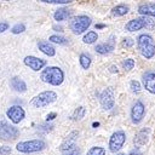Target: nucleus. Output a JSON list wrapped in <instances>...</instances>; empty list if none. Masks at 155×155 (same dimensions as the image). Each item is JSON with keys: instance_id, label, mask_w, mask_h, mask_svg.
Segmentation results:
<instances>
[{"instance_id": "16", "label": "nucleus", "mask_w": 155, "mask_h": 155, "mask_svg": "<svg viewBox=\"0 0 155 155\" xmlns=\"http://www.w3.org/2000/svg\"><path fill=\"white\" fill-rule=\"evenodd\" d=\"M10 86L16 92H25L27 91V84L18 76H13L10 80Z\"/></svg>"}, {"instance_id": "24", "label": "nucleus", "mask_w": 155, "mask_h": 155, "mask_svg": "<svg viewBox=\"0 0 155 155\" xmlns=\"http://www.w3.org/2000/svg\"><path fill=\"white\" fill-rule=\"evenodd\" d=\"M85 114H86V109L84 108V107H79V108H76L75 109V111L73 113V115H71V119L73 120H81L84 116H85Z\"/></svg>"}, {"instance_id": "25", "label": "nucleus", "mask_w": 155, "mask_h": 155, "mask_svg": "<svg viewBox=\"0 0 155 155\" xmlns=\"http://www.w3.org/2000/svg\"><path fill=\"white\" fill-rule=\"evenodd\" d=\"M105 148L103 147H92L91 149H88L86 155H105Z\"/></svg>"}, {"instance_id": "13", "label": "nucleus", "mask_w": 155, "mask_h": 155, "mask_svg": "<svg viewBox=\"0 0 155 155\" xmlns=\"http://www.w3.org/2000/svg\"><path fill=\"white\" fill-rule=\"evenodd\" d=\"M23 62H24V64L27 67H29L34 71H39V70H41L46 65V61L45 59L38 58L35 56H27V57H24Z\"/></svg>"}, {"instance_id": "9", "label": "nucleus", "mask_w": 155, "mask_h": 155, "mask_svg": "<svg viewBox=\"0 0 155 155\" xmlns=\"http://www.w3.org/2000/svg\"><path fill=\"white\" fill-rule=\"evenodd\" d=\"M99 102L103 109L110 110L114 104H115V97H114V88L113 87H107L102 91L99 96Z\"/></svg>"}, {"instance_id": "8", "label": "nucleus", "mask_w": 155, "mask_h": 155, "mask_svg": "<svg viewBox=\"0 0 155 155\" xmlns=\"http://www.w3.org/2000/svg\"><path fill=\"white\" fill-rule=\"evenodd\" d=\"M125 142H126V133L124 131H116V132H114L110 136V138H109V144H108L109 150L111 153L119 151L124 147Z\"/></svg>"}, {"instance_id": "17", "label": "nucleus", "mask_w": 155, "mask_h": 155, "mask_svg": "<svg viewBox=\"0 0 155 155\" xmlns=\"http://www.w3.org/2000/svg\"><path fill=\"white\" fill-rule=\"evenodd\" d=\"M138 12L143 16H150V17H155V4L151 2H145L139 5L138 7Z\"/></svg>"}, {"instance_id": "22", "label": "nucleus", "mask_w": 155, "mask_h": 155, "mask_svg": "<svg viewBox=\"0 0 155 155\" xmlns=\"http://www.w3.org/2000/svg\"><path fill=\"white\" fill-rule=\"evenodd\" d=\"M79 62H80V65L82 67V69H88L90 65H91V57L86 53H81L80 57H79Z\"/></svg>"}, {"instance_id": "38", "label": "nucleus", "mask_w": 155, "mask_h": 155, "mask_svg": "<svg viewBox=\"0 0 155 155\" xmlns=\"http://www.w3.org/2000/svg\"><path fill=\"white\" fill-rule=\"evenodd\" d=\"M116 155H125V154H122V153H120V154H116Z\"/></svg>"}, {"instance_id": "19", "label": "nucleus", "mask_w": 155, "mask_h": 155, "mask_svg": "<svg viewBox=\"0 0 155 155\" xmlns=\"http://www.w3.org/2000/svg\"><path fill=\"white\" fill-rule=\"evenodd\" d=\"M96 52L99 53V54H107V53H110L113 50H114V44L113 42H104V44H98L96 47H94Z\"/></svg>"}, {"instance_id": "30", "label": "nucleus", "mask_w": 155, "mask_h": 155, "mask_svg": "<svg viewBox=\"0 0 155 155\" xmlns=\"http://www.w3.org/2000/svg\"><path fill=\"white\" fill-rule=\"evenodd\" d=\"M11 153H12L11 147H8V145H2V147H0V155H10Z\"/></svg>"}, {"instance_id": "4", "label": "nucleus", "mask_w": 155, "mask_h": 155, "mask_svg": "<svg viewBox=\"0 0 155 155\" xmlns=\"http://www.w3.org/2000/svg\"><path fill=\"white\" fill-rule=\"evenodd\" d=\"M56 99H57V93L54 91H44L38 96H35L29 104L33 108H44L53 103Z\"/></svg>"}, {"instance_id": "1", "label": "nucleus", "mask_w": 155, "mask_h": 155, "mask_svg": "<svg viewBox=\"0 0 155 155\" xmlns=\"http://www.w3.org/2000/svg\"><path fill=\"white\" fill-rule=\"evenodd\" d=\"M41 81L52 86H58L64 80V73L59 67H47L40 74Z\"/></svg>"}, {"instance_id": "12", "label": "nucleus", "mask_w": 155, "mask_h": 155, "mask_svg": "<svg viewBox=\"0 0 155 155\" xmlns=\"http://www.w3.org/2000/svg\"><path fill=\"white\" fill-rule=\"evenodd\" d=\"M78 137H79V132H78V131H71V132L64 138V140L62 142L59 150H61L62 153H68V151L75 149Z\"/></svg>"}, {"instance_id": "33", "label": "nucleus", "mask_w": 155, "mask_h": 155, "mask_svg": "<svg viewBox=\"0 0 155 155\" xmlns=\"http://www.w3.org/2000/svg\"><path fill=\"white\" fill-rule=\"evenodd\" d=\"M7 29H8V24L6 22H0V33H4Z\"/></svg>"}, {"instance_id": "28", "label": "nucleus", "mask_w": 155, "mask_h": 155, "mask_svg": "<svg viewBox=\"0 0 155 155\" xmlns=\"http://www.w3.org/2000/svg\"><path fill=\"white\" fill-rule=\"evenodd\" d=\"M24 30H25V25H24L23 23H17V24L13 25L12 29H11V31H12L13 34H19V33H23Z\"/></svg>"}, {"instance_id": "3", "label": "nucleus", "mask_w": 155, "mask_h": 155, "mask_svg": "<svg viewBox=\"0 0 155 155\" xmlns=\"http://www.w3.org/2000/svg\"><path fill=\"white\" fill-rule=\"evenodd\" d=\"M46 148V143L42 139H30V140H24L19 142L16 145V149L19 153L23 154H30V153H38L41 151Z\"/></svg>"}, {"instance_id": "6", "label": "nucleus", "mask_w": 155, "mask_h": 155, "mask_svg": "<svg viewBox=\"0 0 155 155\" xmlns=\"http://www.w3.org/2000/svg\"><path fill=\"white\" fill-rule=\"evenodd\" d=\"M19 134L17 127L10 125L5 119H0V139L5 142L15 140Z\"/></svg>"}, {"instance_id": "29", "label": "nucleus", "mask_w": 155, "mask_h": 155, "mask_svg": "<svg viewBox=\"0 0 155 155\" xmlns=\"http://www.w3.org/2000/svg\"><path fill=\"white\" fill-rule=\"evenodd\" d=\"M130 88H131V91L132 92H139L140 91V84H139V81H137V80H132L131 82H130Z\"/></svg>"}, {"instance_id": "23", "label": "nucleus", "mask_w": 155, "mask_h": 155, "mask_svg": "<svg viewBox=\"0 0 155 155\" xmlns=\"http://www.w3.org/2000/svg\"><path fill=\"white\" fill-rule=\"evenodd\" d=\"M98 39V35H97V33L96 31H93V30H91V31H88L85 36H84V39H82V41L85 42V44H93L96 40Z\"/></svg>"}, {"instance_id": "35", "label": "nucleus", "mask_w": 155, "mask_h": 155, "mask_svg": "<svg viewBox=\"0 0 155 155\" xmlns=\"http://www.w3.org/2000/svg\"><path fill=\"white\" fill-rule=\"evenodd\" d=\"M110 71H113V73L116 71V73H117V68H116L115 65H111V67H110Z\"/></svg>"}, {"instance_id": "10", "label": "nucleus", "mask_w": 155, "mask_h": 155, "mask_svg": "<svg viewBox=\"0 0 155 155\" xmlns=\"http://www.w3.org/2000/svg\"><path fill=\"white\" fill-rule=\"evenodd\" d=\"M145 114V107L142 101H136L131 108V120L133 124H139Z\"/></svg>"}, {"instance_id": "32", "label": "nucleus", "mask_w": 155, "mask_h": 155, "mask_svg": "<svg viewBox=\"0 0 155 155\" xmlns=\"http://www.w3.org/2000/svg\"><path fill=\"white\" fill-rule=\"evenodd\" d=\"M133 44H134V41H133L131 38L124 39V41H122V46H124V47H125V46H126V47H131Z\"/></svg>"}, {"instance_id": "21", "label": "nucleus", "mask_w": 155, "mask_h": 155, "mask_svg": "<svg viewBox=\"0 0 155 155\" xmlns=\"http://www.w3.org/2000/svg\"><path fill=\"white\" fill-rule=\"evenodd\" d=\"M127 12H128V6H126L124 4L117 5V6L113 7V10H111V15L113 16H124Z\"/></svg>"}, {"instance_id": "37", "label": "nucleus", "mask_w": 155, "mask_h": 155, "mask_svg": "<svg viewBox=\"0 0 155 155\" xmlns=\"http://www.w3.org/2000/svg\"><path fill=\"white\" fill-rule=\"evenodd\" d=\"M128 155H140V153H138V151H131Z\"/></svg>"}, {"instance_id": "34", "label": "nucleus", "mask_w": 155, "mask_h": 155, "mask_svg": "<svg viewBox=\"0 0 155 155\" xmlns=\"http://www.w3.org/2000/svg\"><path fill=\"white\" fill-rule=\"evenodd\" d=\"M65 155H81V154H80V151H79L78 149H73V150L68 151Z\"/></svg>"}, {"instance_id": "11", "label": "nucleus", "mask_w": 155, "mask_h": 155, "mask_svg": "<svg viewBox=\"0 0 155 155\" xmlns=\"http://www.w3.org/2000/svg\"><path fill=\"white\" fill-rule=\"evenodd\" d=\"M6 116L11 120L12 124L16 125V124H19V122L24 119L25 111H24V109H23L22 107H19V105H13V107H11V108L7 109Z\"/></svg>"}, {"instance_id": "36", "label": "nucleus", "mask_w": 155, "mask_h": 155, "mask_svg": "<svg viewBox=\"0 0 155 155\" xmlns=\"http://www.w3.org/2000/svg\"><path fill=\"white\" fill-rule=\"evenodd\" d=\"M56 116V114L54 113H52V114H50V115H47V120H52L53 117Z\"/></svg>"}, {"instance_id": "26", "label": "nucleus", "mask_w": 155, "mask_h": 155, "mask_svg": "<svg viewBox=\"0 0 155 155\" xmlns=\"http://www.w3.org/2000/svg\"><path fill=\"white\" fill-rule=\"evenodd\" d=\"M50 41L54 42V44H61V45H64V44L68 42V40L64 36H61V35H51L50 36Z\"/></svg>"}, {"instance_id": "14", "label": "nucleus", "mask_w": 155, "mask_h": 155, "mask_svg": "<svg viewBox=\"0 0 155 155\" xmlns=\"http://www.w3.org/2000/svg\"><path fill=\"white\" fill-rule=\"evenodd\" d=\"M143 85L148 92L155 94V71H147L143 75Z\"/></svg>"}, {"instance_id": "31", "label": "nucleus", "mask_w": 155, "mask_h": 155, "mask_svg": "<svg viewBox=\"0 0 155 155\" xmlns=\"http://www.w3.org/2000/svg\"><path fill=\"white\" fill-rule=\"evenodd\" d=\"M42 2H50V4H69L73 0H40Z\"/></svg>"}, {"instance_id": "27", "label": "nucleus", "mask_w": 155, "mask_h": 155, "mask_svg": "<svg viewBox=\"0 0 155 155\" xmlns=\"http://www.w3.org/2000/svg\"><path fill=\"white\" fill-rule=\"evenodd\" d=\"M133 67H134V59H132V58H127L122 62V68L125 70H131V69H133Z\"/></svg>"}, {"instance_id": "7", "label": "nucleus", "mask_w": 155, "mask_h": 155, "mask_svg": "<svg viewBox=\"0 0 155 155\" xmlns=\"http://www.w3.org/2000/svg\"><path fill=\"white\" fill-rule=\"evenodd\" d=\"M91 25V18L81 15V16H76L71 19L70 22V29L73 30L74 34H81L85 30H87V28Z\"/></svg>"}, {"instance_id": "2", "label": "nucleus", "mask_w": 155, "mask_h": 155, "mask_svg": "<svg viewBox=\"0 0 155 155\" xmlns=\"http://www.w3.org/2000/svg\"><path fill=\"white\" fill-rule=\"evenodd\" d=\"M137 46L144 58L150 59L155 56V42L149 34H140L137 39Z\"/></svg>"}, {"instance_id": "18", "label": "nucleus", "mask_w": 155, "mask_h": 155, "mask_svg": "<svg viewBox=\"0 0 155 155\" xmlns=\"http://www.w3.org/2000/svg\"><path fill=\"white\" fill-rule=\"evenodd\" d=\"M38 47H39V50H40L42 53L47 54L48 57H52V56L56 54L54 47H53L50 42H47V41H39V42H38Z\"/></svg>"}, {"instance_id": "20", "label": "nucleus", "mask_w": 155, "mask_h": 155, "mask_svg": "<svg viewBox=\"0 0 155 155\" xmlns=\"http://www.w3.org/2000/svg\"><path fill=\"white\" fill-rule=\"evenodd\" d=\"M70 13H71L70 10H68V8H65V7H62V8H58V10L54 12L53 17H54L56 21L59 22V21H64V19H67V18L70 16Z\"/></svg>"}, {"instance_id": "15", "label": "nucleus", "mask_w": 155, "mask_h": 155, "mask_svg": "<svg viewBox=\"0 0 155 155\" xmlns=\"http://www.w3.org/2000/svg\"><path fill=\"white\" fill-rule=\"evenodd\" d=\"M149 133H150V130L149 128H143L140 130L133 138V143L136 147H143L144 144H147L148 139H149Z\"/></svg>"}, {"instance_id": "5", "label": "nucleus", "mask_w": 155, "mask_h": 155, "mask_svg": "<svg viewBox=\"0 0 155 155\" xmlns=\"http://www.w3.org/2000/svg\"><path fill=\"white\" fill-rule=\"evenodd\" d=\"M142 28L154 29L155 28V22L151 18H149L147 16H143V17H139V18H136V19H131L125 25V29L128 30V31H137Z\"/></svg>"}]
</instances>
